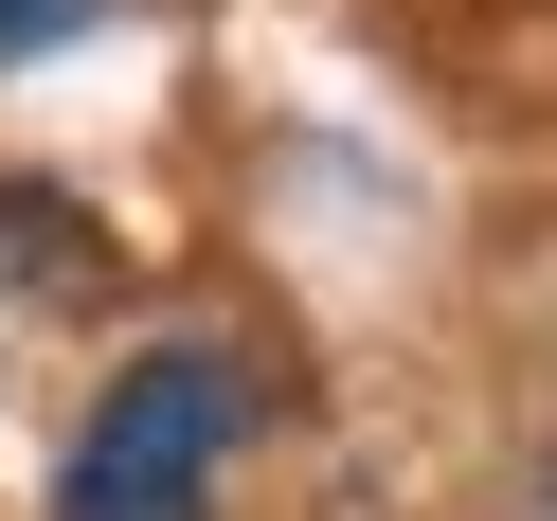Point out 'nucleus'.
<instances>
[{
	"instance_id": "nucleus-1",
	"label": "nucleus",
	"mask_w": 557,
	"mask_h": 521,
	"mask_svg": "<svg viewBox=\"0 0 557 521\" xmlns=\"http://www.w3.org/2000/svg\"><path fill=\"white\" fill-rule=\"evenodd\" d=\"M216 468H234V360L216 342H162V360H126L90 396L73 468H54V521H198Z\"/></svg>"
},
{
	"instance_id": "nucleus-2",
	"label": "nucleus",
	"mask_w": 557,
	"mask_h": 521,
	"mask_svg": "<svg viewBox=\"0 0 557 521\" xmlns=\"http://www.w3.org/2000/svg\"><path fill=\"white\" fill-rule=\"evenodd\" d=\"M0 288H54V306L109 288V234H90L54 181H0Z\"/></svg>"
},
{
	"instance_id": "nucleus-3",
	"label": "nucleus",
	"mask_w": 557,
	"mask_h": 521,
	"mask_svg": "<svg viewBox=\"0 0 557 521\" xmlns=\"http://www.w3.org/2000/svg\"><path fill=\"white\" fill-rule=\"evenodd\" d=\"M109 0H0V54H54V37H90Z\"/></svg>"
}]
</instances>
